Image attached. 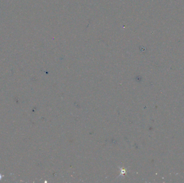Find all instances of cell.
Returning a JSON list of instances; mask_svg holds the SVG:
<instances>
[{"label": "cell", "mask_w": 184, "mask_h": 183, "mask_svg": "<svg viewBox=\"0 0 184 183\" xmlns=\"http://www.w3.org/2000/svg\"><path fill=\"white\" fill-rule=\"evenodd\" d=\"M0 179H1V175H0Z\"/></svg>", "instance_id": "cell-1"}]
</instances>
